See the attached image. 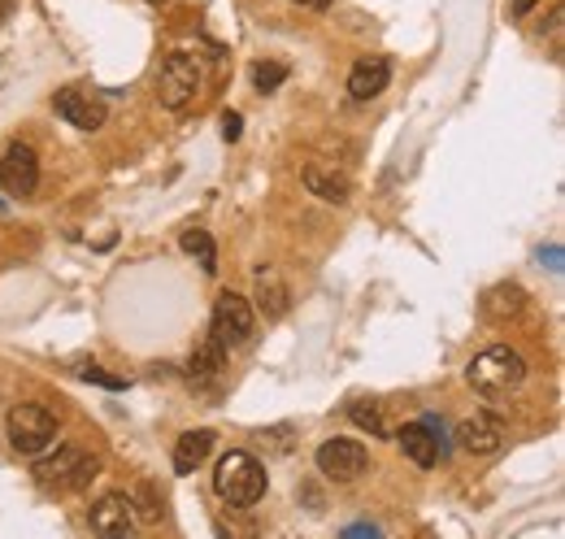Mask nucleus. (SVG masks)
Returning a JSON list of instances; mask_svg holds the SVG:
<instances>
[{
    "mask_svg": "<svg viewBox=\"0 0 565 539\" xmlns=\"http://www.w3.org/2000/svg\"><path fill=\"white\" fill-rule=\"evenodd\" d=\"M213 487H217V496H222L226 504L252 509V504L265 496V465H261L252 452L230 448V452L217 461V469H213Z\"/></svg>",
    "mask_w": 565,
    "mask_h": 539,
    "instance_id": "f257e3e1",
    "label": "nucleus"
},
{
    "mask_svg": "<svg viewBox=\"0 0 565 539\" xmlns=\"http://www.w3.org/2000/svg\"><path fill=\"white\" fill-rule=\"evenodd\" d=\"M91 478H96V456H91L87 448H78V443H61L52 456H43V461L35 465V482H39L43 491H56V496L83 491Z\"/></svg>",
    "mask_w": 565,
    "mask_h": 539,
    "instance_id": "f03ea898",
    "label": "nucleus"
},
{
    "mask_svg": "<svg viewBox=\"0 0 565 539\" xmlns=\"http://www.w3.org/2000/svg\"><path fill=\"white\" fill-rule=\"evenodd\" d=\"M465 378H469V387L482 391V396H508V391L526 378V361H522L513 348L495 343V348H487V352H478V356L469 361Z\"/></svg>",
    "mask_w": 565,
    "mask_h": 539,
    "instance_id": "7ed1b4c3",
    "label": "nucleus"
},
{
    "mask_svg": "<svg viewBox=\"0 0 565 539\" xmlns=\"http://www.w3.org/2000/svg\"><path fill=\"white\" fill-rule=\"evenodd\" d=\"M4 430H9L13 452L22 456H39L56 443V417L43 404H13L4 417Z\"/></svg>",
    "mask_w": 565,
    "mask_h": 539,
    "instance_id": "20e7f679",
    "label": "nucleus"
},
{
    "mask_svg": "<svg viewBox=\"0 0 565 539\" xmlns=\"http://www.w3.org/2000/svg\"><path fill=\"white\" fill-rule=\"evenodd\" d=\"M200 91V61L191 52H170L156 74V96L165 109H183Z\"/></svg>",
    "mask_w": 565,
    "mask_h": 539,
    "instance_id": "39448f33",
    "label": "nucleus"
},
{
    "mask_svg": "<svg viewBox=\"0 0 565 539\" xmlns=\"http://www.w3.org/2000/svg\"><path fill=\"white\" fill-rule=\"evenodd\" d=\"M252 304L239 296V291H222L217 300H213V326H209V335L222 343V348H239V343H248L252 339Z\"/></svg>",
    "mask_w": 565,
    "mask_h": 539,
    "instance_id": "423d86ee",
    "label": "nucleus"
},
{
    "mask_svg": "<svg viewBox=\"0 0 565 539\" xmlns=\"http://www.w3.org/2000/svg\"><path fill=\"white\" fill-rule=\"evenodd\" d=\"M365 465H369V452H365L361 439H343V435H335V439H326V443L317 448V469H322L326 478H335V482H352V478H361Z\"/></svg>",
    "mask_w": 565,
    "mask_h": 539,
    "instance_id": "0eeeda50",
    "label": "nucleus"
},
{
    "mask_svg": "<svg viewBox=\"0 0 565 539\" xmlns=\"http://www.w3.org/2000/svg\"><path fill=\"white\" fill-rule=\"evenodd\" d=\"M395 443H400V452L413 461V465H435L443 452H448V439H443V422H435V417H422V422H409L400 435H395Z\"/></svg>",
    "mask_w": 565,
    "mask_h": 539,
    "instance_id": "6e6552de",
    "label": "nucleus"
},
{
    "mask_svg": "<svg viewBox=\"0 0 565 539\" xmlns=\"http://www.w3.org/2000/svg\"><path fill=\"white\" fill-rule=\"evenodd\" d=\"M39 183V156L30 143H9L0 156V187L9 196H30Z\"/></svg>",
    "mask_w": 565,
    "mask_h": 539,
    "instance_id": "1a4fd4ad",
    "label": "nucleus"
},
{
    "mask_svg": "<svg viewBox=\"0 0 565 539\" xmlns=\"http://www.w3.org/2000/svg\"><path fill=\"white\" fill-rule=\"evenodd\" d=\"M91 530L104 535V539H126L135 530V500L113 491V496H100L91 504Z\"/></svg>",
    "mask_w": 565,
    "mask_h": 539,
    "instance_id": "9d476101",
    "label": "nucleus"
},
{
    "mask_svg": "<svg viewBox=\"0 0 565 539\" xmlns=\"http://www.w3.org/2000/svg\"><path fill=\"white\" fill-rule=\"evenodd\" d=\"M52 109H56L70 126H78V130H100V126H104V113H109L104 100L91 96V91H83V87H65V91H56Z\"/></svg>",
    "mask_w": 565,
    "mask_h": 539,
    "instance_id": "9b49d317",
    "label": "nucleus"
},
{
    "mask_svg": "<svg viewBox=\"0 0 565 539\" xmlns=\"http://www.w3.org/2000/svg\"><path fill=\"white\" fill-rule=\"evenodd\" d=\"M456 443L474 456H487L504 443V422L495 413H469L461 426H456Z\"/></svg>",
    "mask_w": 565,
    "mask_h": 539,
    "instance_id": "f8f14e48",
    "label": "nucleus"
},
{
    "mask_svg": "<svg viewBox=\"0 0 565 539\" xmlns=\"http://www.w3.org/2000/svg\"><path fill=\"white\" fill-rule=\"evenodd\" d=\"M387 78H391V61L387 57H361L352 65V74H348V91H352V100H374L387 87Z\"/></svg>",
    "mask_w": 565,
    "mask_h": 539,
    "instance_id": "ddd939ff",
    "label": "nucleus"
},
{
    "mask_svg": "<svg viewBox=\"0 0 565 539\" xmlns=\"http://www.w3.org/2000/svg\"><path fill=\"white\" fill-rule=\"evenodd\" d=\"M304 187H309L313 196L330 200V204H348V196H352L348 174H339L335 165H322V161H309V165H304Z\"/></svg>",
    "mask_w": 565,
    "mask_h": 539,
    "instance_id": "4468645a",
    "label": "nucleus"
},
{
    "mask_svg": "<svg viewBox=\"0 0 565 539\" xmlns=\"http://www.w3.org/2000/svg\"><path fill=\"white\" fill-rule=\"evenodd\" d=\"M522 309H526V291L517 287V283H495L487 296H482V317H491V322H513V317H522Z\"/></svg>",
    "mask_w": 565,
    "mask_h": 539,
    "instance_id": "2eb2a0df",
    "label": "nucleus"
},
{
    "mask_svg": "<svg viewBox=\"0 0 565 539\" xmlns=\"http://www.w3.org/2000/svg\"><path fill=\"white\" fill-rule=\"evenodd\" d=\"M213 443H217L213 430H187V435H178V443H174V469H178V474H191V469L213 452Z\"/></svg>",
    "mask_w": 565,
    "mask_h": 539,
    "instance_id": "dca6fc26",
    "label": "nucleus"
},
{
    "mask_svg": "<svg viewBox=\"0 0 565 539\" xmlns=\"http://www.w3.org/2000/svg\"><path fill=\"white\" fill-rule=\"evenodd\" d=\"M222 361H226V348L209 335V339H200V348L191 352V361H187V374L196 378V383H204V378H213L217 369H222Z\"/></svg>",
    "mask_w": 565,
    "mask_h": 539,
    "instance_id": "f3484780",
    "label": "nucleus"
},
{
    "mask_svg": "<svg viewBox=\"0 0 565 539\" xmlns=\"http://www.w3.org/2000/svg\"><path fill=\"white\" fill-rule=\"evenodd\" d=\"M256 304H261L265 317H282V313H287V287H282L274 274H261V283H256Z\"/></svg>",
    "mask_w": 565,
    "mask_h": 539,
    "instance_id": "a211bd4d",
    "label": "nucleus"
},
{
    "mask_svg": "<svg viewBox=\"0 0 565 539\" xmlns=\"http://www.w3.org/2000/svg\"><path fill=\"white\" fill-rule=\"evenodd\" d=\"M183 252H187V256H196L204 274H213V270H217V252H213L209 230H196V226H191V230H183Z\"/></svg>",
    "mask_w": 565,
    "mask_h": 539,
    "instance_id": "6ab92c4d",
    "label": "nucleus"
},
{
    "mask_svg": "<svg viewBox=\"0 0 565 539\" xmlns=\"http://www.w3.org/2000/svg\"><path fill=\"white\" fill-rule=\"evenodd\" d=\"M348 417H352L361 430H369V435H387L382 409H378V404H369V400H352V404H348Z\"/></svg>",
    "mask_w": 565,
    "mask_h": 539,
    "instance_id": "aec40b11",
    "label": "nucleus"
},
{
    "mask_svg": "<svg viewBox=\"0 0 565 539\" xmlns=\"http://www.w3.org/2000/svg\"><path fill=\"white\" fill-rule=\"evenodd\" d=\"M282 78H287V65H278V61H261V65L252 70V83H256V91H274Z\"/></svg>",
    "mask_w": 565,
    "mask_h": 539,
    "instance_id": "412c9836",
    "label": "nucleus"
},
{
    "mask_svg": "<svg viewBox=\"0 0 565 539\" xmlns=\"http://www.w3.org/2000/svg\"><path fill=\"white\" fill-rule=\"evenodd\" d=\"M78 374H83L87 383H100V387H109V391H122V387H126L122 378H113V374H104L100 365H78Z\"/></svg>",
    "mask_w": 565,
    "mask_h": 539,
    "instance_id": "4be33fe9",
    "label": "nucleus"
},
{
    "mask_svg": "<svg viewBox=\"0 0 565 539\" xmlns=\"http://www.w3.org/2000/svg\"><path fill=\"white\" fill-rule=\"evenodd\" d=\"M135 496H139V504H143V509H139V517H143V522H156V517H161V509H156V500H152V487H148V482H139V487H135Z\"/></svg>",
    "mask_w": 565,
    "mask_h": 539,
    "instance_id": "5701e85b",
    "label": "nucleus"
},
{
    "mask_svg": "<svg viewBox=\"0 0 565 539\" xmlns=\"http://www.w3.org/2000/svg\"><path fill=\"white\" fill-rule=\"evenodd\" d=\"M222 135H226L230 143H235V139L243 135V117H239L235 109H226V113H222Z\"/></svg>",
    "mask_w": 565,
    "mask_h": 539,
    "instance_id": "b1692460",
    "label": "nucleus"
},
{
    "mask_svg": "<svg viewBox=\"0 0 565 539\" xmlns=\"http://www.w3.org/2000/svg\"><path fill=\"white\" fill-rule=\"evenodd\" d=\"M539 256H548V270H561V248H548V252H539Z\"/></svg>",
    "mask_w": 565,
    "mask_h": 539,
    "instance_id": "393cba45",
    "label": "nucleus"
},
{
    "mask_svg": "<svg viewBox=\"0 0 565 539\" xmlns=\"http://www.w3.org/2000/svg\"><path fill=\"white\" fill-rule=\"evenodd\" d=\"M535 4H539V0H513V13H517V17H522V13H530V9H535Z\"/></svg>",
    "mask_w": 565,
    "mask_h": 539,
    "instance_id": "a878e982",
    "label": "nucleus"
},
{
    "mask_svg": "<svg viewBox=\"0 0 565 539\" xmlns=\"http://www.w3.org/2000/svg\"><path fill=\"white\" fill-rule=\"evenodd\" d=\"M300 4H304V9H326L330 0H300Z\"/></svg>",
    "mask_w": 565,
    "mask_h": 539,
    "instance_id": "bb28decb",
    "label": "nucleus"
},
{
    "mask_svg": "<svg viewBox=\"0 0 565 539\" xmlns=\"http://www.w3.org/2000/svg\"><path fill=\"white\" fill-rule=\"evenodd\" d=\"M9 9H13V0H0V22L9 17Z\"/></svg>",
    "mask_w": 565,
    "mask_h": 539,
    "instance_id": "cd10ccee",
    "label": "nucleus"
}]
</instances>
